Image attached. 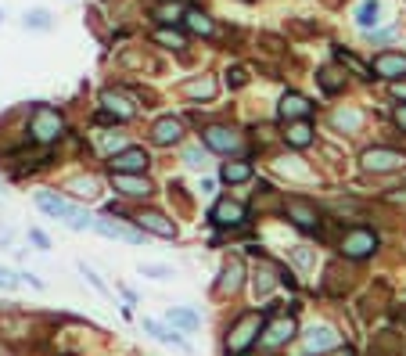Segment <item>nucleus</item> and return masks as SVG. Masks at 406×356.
<instances>
[{
    "instance_id": "nucleus-1",
    "label": "nucleus",
    "mask_w": 406,
    "mask_h": 356,
    "mask_svg": "<svg viewBox=\"0 0 406 356\" xmlns=\"http://www.w3.org/2000/svg\"><path fill=\"white\" fill-rule=\"evenodd\" d=\"M72 130H69V119L62 108H54L47 101H36L26 115V144L33 148H57L62 141H69Z\"/></svg>"
},
{
    "instance_id": "nucleus-2",
    "label": "nucleus",
    "mask_w": 406,
    "mask_h": 356,
    "mask_svg": "<svg viewBox=\"0 0 406 356\" xmlns=\"http://www.w3.org/2000/svg\"><path fill=\"white\" fill-rule=\"evenodd\" d=\"M263 310H241L230 317L226 331H223V352L226 356H245L248 349H256L259 331H263Z\"/></svg>"
},
{
    "instance_id": "nucleus-3",
    "label": "nucleus",
    "mask_w": 406,
    "mask_h": 356,
    "mask_svg": "<svg viewBox=\"0 0 406 356\" xmlns=\"http://www.w3.org/2000/svg\"><path fill=\"white\" fill-rule=\"evenodd\" d=\"M334 249H338L341 259L363 263V259L378 256V249H381V234H378L374 227H367V223H349V227H341Z\"/></svg>"
},
{
    "instance_id": "nucleus-4",
    "label": "nucleus",
    "mask_w": 406,
    "mask_h": 356,
    "mask_svg": "<svg viewBox=\"0 0 406 356\" xmlns=\"http://www.w3.org/2000/svg\"><path fill=\"white\" fill-rule=\"evenodd\" d=\"M280 212L292 220V227H299L302 234H317V237H320V230H324V209H320L317 198H309V195H302V191H292V195L284 191Z\"/></svg>"
},
{
    "instance_id": "nucleus-5",
    "label": "nucleus",
    "mask_w": 406,
    "mask_h": 356,
    "mask_svg": "<svg viewBox=\"0 0 406 356\" xmlns=\"http://www.w3.org/2000/svg\"><path fill=\"white\" fill-rule=\"evenodd\" d=\"M36 209L47 212L50 220H62L69 230H90V223H94V216L83 205H72L65 195H57V191H36Z\"/></svg>"
},
{
    "instance_id": "nucleus-6",
    "label": "nucleus",
    "mask_w": 406,
    "mask_h": 356,
    "mask_svg": "<svg viewBox=\"0 0 406 356\" xmlns=\"http://www.w3.org/2000/svg\"><path fill=\"white\" fill-rule=\"evenodd\" d=\"M299 338V320H295V310L292 313H270L266 320H263V331H259V349L263 352H280L284 345H292Z\"/></svg>"
},
{
    "instance_id": "nucleus-7",
    "label": "nucleus",
    "mask_w": 406,
    "mask_h": 356,
    "mask_svg": "<svg viewBox=\"0 0 406 356\" xmlns=\"http://www.w3.org/2000/svg\"><path fill=\"white\" fill-rule=\"evenodd\" d=\"M198 141L209 148V155H238L245 148V134L234 126V123H202L198 126Z\"/></svg>"
},
{
    "instance_id": "nucleus-8",
    "label": "nucleus",
    "mask_w": 406,
    "mask_h": 356,
    "mask_svg": "<svg viewBox=\"0 0 406 356\" xmlns=\"http://www.w3.org/2000/svg\"><path fill=\"white\" fill-rule=\"evenodd\" d=\"M205 220H209V227H216V230H223V234H238V230H248L252 212H248V205L238 202V198H219V202L209 209Z\"/></svg>"
},
{
    "instance_id": "nucleus-9",
    "label": "nucleus",
    "mask_w": 406,
    "mask_h": 356,
    "mask_svg": "<svg viewBox=\"0 0 406 356\" xmlns=\"http://www.w3.org/2000/svg\"><path fill=\"white\" fill-rule=\"evenodd\" d=\"M97 112H104L115 126H123V123H130V119L141 112V101L126 90V87H104L101 94H97Z\"/></svg>"
},
{
    "instance_id": "nucleus-10",
    "label": "nucleus",
    "mask_w": 406,
    "mask_h": 356,
    "mask_svg": "<svg viewBox=\"0 0 406 356\" xmlns=\"http://www.w3.org/2000/svg\"><path fill=\"white\" fill-rule=\"evenodd\" d=\"M108 188L126 202H151L155 198V184L148 180V173H108Z\"/></svg>"
},
{
    "instance_id": "nucleus-11",
    "label": "nucleus",
    "mask_w": 406,
    "mask_h": 356,
    "mask_svg": "<svg viewBox=\"0 0 406 356\" xmlns=\"http://www.w3.org/2000/svg\"><path fill=\"white\" fill-rule=\"evenodd\" d=\"M104 169L108 173H148L151 169V151L144 144H123L119 151L104 155Z\"/></svg>"
},
{
    "instance_id": "nucleus-12",
    "label": "nucleus",
    "mask_w": 406,
    "mask_h": 356,
    "mask_svg": "<svg viewBox=\"0 0 406 356\" xmlns=\"http://www.w3.org/2000/svg\"><path fill=\"white\" fill-rule=\"evenodd\" d=\"M360 169H363V173H374V176H381V173H395V169H406V151L388 148V144L363 148V155H360Z\"/></svg>"
},
{
    "instance_id": "nucleus-13",
    "label": "nucleus",
    "mask_w": 406,
    "mask_h": 356,
    "mask_svg": "<svg viewBox=\"0 0 406 356\" xmlns=\"http://www.w3.org/2000/svg\"><path fill=\"white\" fill-rule=\"evenodd\" d=\"M245 284H248V270H245L241 256H230L219 266V277L212 284V295H216V299H234V295H241Z\"/></svg>"
},
{
    "instance_id": "nucleus-14",
    "label": "nucleus",
    "mask_w": 406,
    "mask_h": 356,
    "mask_svg": "<svg viewBox=\"0 0 406 356\" xmlns=\"http://www.w3.org/2000/svg\"><path fill=\"white\" fill-rule=\"evenodd\" d=\"M353 263L349 259H334V263H327L324 266V281H320V291L327 295V299H345V295L353 291Z\"/></svg>"
},
{
    "instance_id": "nucleus-15",
    "label": "nucleus",
    "mask_w": 406,
    "mask_h": 356,
    "mask_svg": "<svg viewBox=\"0 0 406 356\" xmlns=\"http://www.w3.org/2000/svg\"><path fill=\"white\" fill-rule=\"evenodd\" d=\"M184 137H187V123L180 115H158L151 123V130H148V141L155 148H180Z\"/></svg>"
},
{
    "instance_id": "nucleus-16",
    "label": "nucleus",
    "mask_w": 406,
    "mask_h": 356,
    "mask_svg": "<svg viewBox=\"0 0 406 356\" xmlns=\"http://www.w3.org/2000/svg\"><path fill=\"white\" fill-rule=\"evenodd\" d=\"M90 230H97L101 237H111V242H126V245H144V237H148L133 220H111V216L94 220Z\"/></svg>"
},
{
    "instance_id": "nucleus-17",
    "label": "nucleus",
    "mask_w": 406,
    "mask_h": 356,
    "mask_svg": "<svg viewBox=\"0 0 406 356\" xmlns=\"http://www.w3.org/2000/svg\"><path fill=\"white\" fill-rule=\"evenodd\" d=\"M367 65H371L374 80H385V83H399V80H406V54H402V50L385 47V50H378V54L371 58Z\"/></svg>"
},
{
    "instance_id": "nucleus-18",
    "label": "nucleus",
    "mask_w": 406,
    "mask_h": 356,
    "mask_svg": "<svg viewBox=\"0 0 406 356\" xmlns=\"http://www.w3.org/2000/svg\"><path fill=\"white\" fill-rule=\"evenodd\" d=\"M180 29L187 36H202V40H216L219 36V22L212 11H205L202 4H187L184 18H180Z\"/></svg>"
},
{
    "instance_id": "nucleus-19",
    "label": "nucleus",
    "mask_w": 406,
    "mask_h": 356,
    "mask_svg": "<svg viewBox=\"0 0 406 356\" xmlns=\"http://www.w3.org/2000/svg\"><path fill=\"white\" fill-rule=\"evenodd\" d=\"M313 112H317V104H313L306 94L284 90L280 101H277V123L284 126V123H295V119H313Z\"/></svg>"
},
{
    "instance_id": "nucleus-20",
    "label": "nucleus",
    "mask_w": 406,
    "mask_h": 356,
    "mask_svg": "<svg viewBox=\"0 0 406 356\" xmlns=\"http://www.w3.org/2000/svg\"><path fill=\"white\" fill-rule=\"evenodd\" d=\"M133 223H137L144 234H151V237H165V242H172V237L180 234L177 220H169V216L158 212V209H137V212H133Z\"/></svg>"
},
{
    "instance_id": "nucleus-21",
    "label": "nucleus",
    "mask_w": 406,
    "mask_h": 356,
    "mask_svg": "<svg viewBox=\"0 0 406 356\" xmlns=\"http://www.w3.org/2000/svg\"><path fill=\"white\" fill-rule=\"evenodd\" d=\"M341 338L331 324H313L309 331H299V345H302V356H324L327 349H334Z\"/></svg>"
},
{
    "instance_id": "nucleus-22",
    "label": "nucleus",
    "mask_w": 406,
    "mask_h": 356,
    "mask_svg": "<svg viewBox=\"0 0 406 356\" xmlns=\"http://www.w3.org/2000/svg\"><path fill=\"white\" fill-rule=\"evenodd\" d=\"M151 43L162 47V50H169V54H180V58L191 50V36L180 26H155L151 29Z\"/></svg>"
},
{
    "instance_id": "nucleus-23",
    "label": "nucleus",
    "mask_w": 406,
    "mask_h": 356,
    "mask_svg": "<svg viewBox=\"0 0 406 356\" xmlns=\"http://www.w3.org/2000/svg\"><path fill=\"white\" fill-rule=\"evenodd\" d=\"M284 148H295V151H306L317 144V126L313 119H295V123H284V134H280Z\"/></svg>"
},
{
    "instance_id": "nucleus-24",
    "label": "nucleus",
    "mask_w": 406,
    "mask_h": 356,
    "mask_svg": "<svg viewBox=\"0 0 406 356\" xmlns=\"http://www.w3.org/2000/svg\"><path fill=\"white\" fill-rule=\"evenodd\" d=\"M180 94L187 97V101H194V104H209V101H216L219 97V80L216 76H191V80H184L180 83Z\"/></svg>"
},
{
    "instance_id": "nucleus-25",
    "label": "nucleus",
    "mask_w": 406,
    "mask_h": 356,
    "mask_svg": "<svg viewBox=\"0 0 406 356\" xmlns=\"http://www.w3.org/2000/svg\"><path fill=\"white\" fill-rule=\"evenodd\" d=\"M280 266L284 263H277V259H270V256H259V266L252 270V288H256V295H266L273 291V288H280Z\"/></svg>"
},
{
    "instance_id": "nucleus-26",
    "label": "nucleus",
    "mask_w": 406,
    "mask_h": 356,
    "mask_svg": "<svg viewBox=\"0 0 406 356\" xmlns=\"http://www.w3.org/2000/svg\"><path fill=\"white\" fill-rule=\"evenodd\" d=\"M327 123H331V130H334V134L353 137V134H360V130H363V112H360V108H353V104H338V108L327 115Z\"/></svg>"
},
{
    "instance_id": "nucleus-27",
    "label": "nucleus",
    "mask_w": 406,
    "mask_h": 356,
    "mask_svg": "<svg viewBox=\"0 0 406 356\" xmlns=\"http://www.w3.org/2000/svg\"><path fill=\"white\" fill-rule=\"evenodd\" d=\"M349 72H345L338 62H327V65H320L317 69V87H320V94L324 97H338V94H345V87H349V80H345Z\"/></svg>"
},
{
    "instance_id": "nucleus-28",
    "label": "nucleus",
    "mask_w": 406,
    "mask_h": 356,
    "mask_svg": "<svg viewBox=\"0 0 406 356\" xmlns=\"http://www.w3.org/2000/svg\"><path fill=\"white\" fill-rule=\"evenodd\" d=\"M184 11H187V0H151L148 4V18L155 26H180Z\"/></svg>"
},
{
    "instance_id": "nucleus-29",
    "label": "nucleus",
    "mask_w": 406,
    "mask_h": 356,
    "mask_svg": "<svg viewBox=\"0 0 406 356\" xmlns=\"http://www.w3.org/2000/svg\"><path fill=\"white\" fill-rule=\"evenodd\" d=\"M62 191L79 198V202H97L101 198V180L94 173H76V176H69V180L62 184Z\"/></svg>"
},
{
    "instance_id": "nucleus-30",
    "label": "nucleus",
    "mask_w": 406,
    "mask_h": 356,
    "mask_svg": "<svg viewBox=\"0 0 406 356\" xmlns=\"http://www.w3.org/2000/svg\"><path fill=\"white\" fill-rule=\"evenodd\" d=\"M252 176H256V162H252V155H245V158H226V162L219 166V180L230 184V188L248 184Z\"/></svg>"
},
{
    "instance_id": "nucleus-31",
    "label": "nucleus",
    "mask_w": 406,
    "mask_h": 356,
    "mask_svg": "<svg viewBox=\"0 0 406 356\" xmlns=\"http://www.w3.org/2000/svg\"><path fill=\"white\" fill-rule=\"evenodd\" d=\"M331 54H334V62H338V65H341L345 72H349V76H356V80H363V83H371V80H374L371 65L363 62L360 54H353L349 47H341V43H334V47H331Z\"/></svg>"
},
{
    "instance_id": "nucleus-32",
    "label": "nucleus",
    "mask_w": 406,
    "mask_h": 356,
    "mask_svg": "<svg viewBox=\"0 0 406 356\" xmlns=\"http://www.w3.org/2000/svg\"><path fill=\"white\" fill-rule=\"evenodd\" d=\"M144 324V331L155 338V342H162V345H172V349H180V352H191V345L177 335V331H172V324H162V320H151V317H144L141 320Z\"/></svg>"
},
{
    "instance_id": "nucleus-33",
    "label": "nucleus",
    "mask_w": 406,
    "mask_h": 356,
    "mask_svg": "<svg viewBox=\"0 0 406 356\" xmlns=\"http://www.w3.org/2000/svg\"><path fill=\"white\" fill-rule=\"evenodd\" d=\"M273 169L284 173L292 184H302V180H317V173L309 166H302V158H273Z\"/></svg>"
},
{
    "instance_id": "nucleus-34",
    "label": "nucleus",
    "mask_w": 406,
    "mask_h": 356,
    "mask_svg": "<svg viewBox=\"0 0 406 356\" xmlns=\"http://www.w3.org/2000/svg\"><path fill=\"white\" fill-rule=\"evenodd\" d=\"M353 18H356V26H360L363 33L378 29V26H381V0H360Z\"/></svg>"
},
{
    "instance_id": "nucleus-35",
    "label": "nucleus",
    "mask_w": 406,
    "mask_h": 356,
    "mask_svg": "<svg viewBox=\"0 0 406 356\" xmlns=\"http://www.w3.org/2000/svg\"><path fill=\"white\" fill-rule=\"evenodd\" d=\"M165 324L184 328V331H198V328H202V317H198L194 310H184V306H169V310H165Z\"/></svg>"
},
{
    "instance_id": "nucleus-36",
    "label": "nucleus",
    "mask_w": 406,
    "mask_h": 356,
    "mask_svg": "<svg viewBox=\"0 0 406 356\" xmlns=\"http://www.w3.org/2000/svg\"><path fill=\"white\" fill-rule=\"evenodd\" d=\"M22 29H29V33H50L54 29V15L47 8H29L22 15Z\"/></svg>"
},
{
    "instance_id": "nucleus-37",
    "label": "nucleus",
    "mask_w": 406,
    "mask_h": 356,
    "mask_svg": "<svg viewBox=\"0 0 406 356\" xmlns=\"http://www.w3.org/2000/svg\"><path fill=\"white\" fill-rule=\"evenodd\" d=\"M223 83H226L230 90H245V87L252 83V72H248V65H241V62L226 65V72H223Z\"/></svg>"
},
{
    "instance_id": "nucleus-38",
    "label": "nucleus",
    "mask_w": 406,
    "mask_h": 356,
    "mask_svg": "<svg viewBox=\"0 0 406 356\" xmlns=\"http://www.w3.org/2000/svg\"><path fill=\"white\" fill-rule=\"evenodd\" d=\"M180 148H184L180 158H184L187 169H205L209 166V148L205 144H180Z\"/></svg>"
},
{
    "instance_id": "nucleus-39",
    "label": "nucleus",
    "mask_w": 406,
    "mask_h": 356,
    "mask_svg": "<svg viewBox=\"0 0 406 356\" xmlns=\"http://www.w3.org/2000/svg\"><path fill=\"white\" fill-rule=\"evenodd\" d=\"M141 274L144 277H155V281H172V277H177V270L165 266V263H141Z\"/></svg>"
},
{
    "instance_id": "nucleus-40",
    "label": "nucleus",
    "mask_w": 406,
    "mask_h": 356,
    "mask_svg": "<svg viewBox=\"0 0 406 356\" xmlns=\"http://www.w3.org/2000/svg\"><path fill=\"white\" fill-rule=\"evenodd\" d=\"M79 274H83V277H87V281H90V284H94V288H97L101 295H111V288H108V284H104V281L97 277V270H94V266H87V263H79Z\"/></svg>"
},
{
    "instance_id": "nucleus-41",
    "label": "nucleus",
    "mask_w": 406,
    "mask_h": 356,
    "mask_svg": "<svg viewBox=\"0 0 406 356\" xmlns=\"http://www.w3.org/2000/svg\"><path fill=\"white\" fill-rule=\"evenodd\" d=\"M29 242L36 245V252H50V237L40 227H29Z\"/></svg>"
},
{
    "instance_id": "nucleus-42",
    "label": "nucleus",
    "mask_w": 406,
    "mask_h": 356,
    "mask_svg": "<svg viewBox=\"0 0 406 356\" xmlns=\"http://www.w3.org/2000/svg\"><path fill=\"white\" fill-rule=\"evenodd\" d=\"M292 259H295L302 270H309V266H313V252H309V249H302V245H299V249H292Z\"/></svg>"
},
{
    "instance_id": "nucleus-43",
    "label": "nucleus",
    "mask_w": 406,
    "mask_h": 356,
    "mask_svg": "<svg viewBox=\"0 0 406 356\" xmlns=\"http://www.w3.org/2000/svg\"><path fill=\"white\" fill-rule=\"evenodd\" d=\"M392 123H395V126H399V134H406V101H402V104H395V108H392Z\"/></svg>"
},
{
    "instance_id": "nucleus-44",
    "label": "nucleus",
    "mask_w": 406,
    "mask_h": 356,
    "mask_svg": "<svg viewBox=\"0 0 406 356\" xmlns=\"http://www.w3.org/2000/svg\"><path fill=\"white\" fill-rule=\"evenodd\" d=\"M15 284H18V277H15L11 270L0 266V291H8V288H15Z\"/></svg>"
},
{
    "instance_id": "nucleus-45",
    "label": "nucleus",
    "mask_w": 406,
    "mask_h": 356,
    "mask_svg": "<svg viewBox=\"0 0 406 356\" xmlns=\"http://www.w3.org/2000/svg\"><path fill=\"white\" fill-rule=\"evenodd\" d=\"M18 277V284H29V288H36V291H43V281L36 277V274H15Z\"/></svg>"
},
{
    "instance_id": "nucleus-46",
    "label": "nucleus",
    "mask_w": 406,
    "mask_h": 356,
    "mask_svg": "<svg viewBox=\"0 0 406 356\" xmlns=\"http://www.w3.org/2000/svg\"><path fill=\"white\" fill-rule=\"evenodd\" d=\"M15 245V230L11 227H0V249H11Z\"/></svg>"
},
{
    "instance_id": "nucleus-47",
    "label": "nucleus",
    "mask_w": 406,
    "mask_h": 356,
    "mask_svg": "<svg viewBox=\"0 0 406 356\" xmlns=\"http://www.w3.org/2000/svg\"><path fill=\"white\" fill-rule=\"evenodd\" d=\"M324 356H356V349H353V345H341V342H338V345H334V349H327Z\"/></svg>"
},
{
    "instance_id": "nucleus-48",
    "label": "nucleus",
    "mask_w": 406,
    "mask_h": 356,
    "mask_svg": "<svg viewBox=\"0 0 406 356\" xmlns=\"http://www.w3.org/2000/svg\"><path fill=\"white\" fill-rule=\"evenodd\" d=\"M392 97H395V101H406V80L392 83Z\"/></svg>"
},
{
    "instance_id": "nucleus-49",
    "label": "nucleus",
    "mask_w": 406,
    "mask_h": 356,
    "mask_svg": "<svg viewBox=\"0 0 406 356\" xmlns=\"http://www.w3.org/2000/svg\"><path fill=\"white\" fill-rule=\"evenodd\" d=\"M388 202H406V188H392L388 191Z\"/></svg>"
},
{
    "instance_id": "nucleus-50",
    "label": "nucleus",
    "mask_w": 406,
    "mask_h": 356,
    "mask_svg": "<svg viewBox=\"0 0 406 356\" xmlns=\"http://www.w3.org/2000/svg\"><path fill=\"white\" fill-rule=\"evenodd\" d=\"M0 26H4V8H0Z\"/></svg>"
}]
</instances>
